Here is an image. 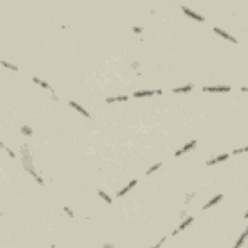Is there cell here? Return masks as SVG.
<instances>
[{"label": "cell", "instance_id": "obj_1", "mask_svg": "<svg viewBox=\"0 0 248 248\" xmlns=\"http://www.w3.org/2000/svg\"><path fill=\"white\" fill-rule=\"evenodd\" d=\"M181 9H182V11L184 12V14L188 17H190V19H195V21H205V17H203L202 15L196 13L195 11H193V10L188 8V7L181 6Z\"/></svg>", "mask_w": 248, "mask_h": 248}, {"label": "cell", "instance_id": "obj_26", "mask_svg": "<svg viewBox=\"0 0 248 248\" xmlns=\"http://www.w3.org/2000/svg\"><path fill=\"white\" fill-rule=\"evenodd\" d=\"M178 232H179V230H178V229L174 230V233H172V235H175L176 234H178Z\"/></svg>", "mask_w": 248, "mask_h": 248}, {"label": "cell", "instance_id": "obj_24", "mask_svg": "<svg viewBox=\"0 0 248 248\" xmlns=\"http://www.w3.org/2000/svg\"><path fill=\"white\" fill-rule=\"evenodd\" d=\"M167 239V237H163V239H162L161 240H160V242H159V243H158V244H157V245H156V247H158V246H160V245H161V244L163 243V242H164V241H165V239Z\"/></svg>", "mask_w": 248, "mask_h": 248}, {"label": "cell", "instance_id": "obj_2", "mask_svg": "<svg viewBox=\"0 0 248 248\" xmlns=\"http://www.w3.org/2000/svg\"><path fill=\"white\" fill-rule=\"evenodd\" d=\"M196 144H197V141H195V140H193V141L187 142V144H184V146H182L179 150H176V151H175L174 156L178 157L182 153H184V152H187V151H189V150H191V149H194L195 146H196Z\"/></svg>", "mask_w": 248, "mask_h": 248}, {"label": "cell", "instance_id": "obj_25", "mask_svg": "<svg viewBox=\"0 0 248 248\" xmlns=\"http://www.w3.org/2000/svg\"><path fill=\"white\" fill-rule=\"evenodd\" d=\"M155 93L158 94V95H161L162 94V90L161 89H155Z\"/></svg>", "mask_w": 248, "mask_h": 248}, {"label": "cell", "instance_id": "obj_7", "mask_svg": "<svg viewBox=\"0 0 248 248\" xmlns=\"http://www.w3.org/2000/svg\"><path fill=\"white\" fill-rule=\"evenodd\" d=\"M222 199H223V195L222 194L216 195V196H214L211 200H209V201L207 202V204L204 205V207H203V209H209V207H213V205H215L219 204L220 201H221Z\"/></svg>", "mask_w": 248, "mask_h": 248}, {"label": "cell", "instance_id": "obj_9", "mask_svg": "<svg viewBox=\"0 0 248 248\" xmlns=\"http://www.w3.org/2000/svg\"><path fill=\"white\" fill-rule=\"evenodd\" d=\"M155 94V90H140V91H135L133 96L136 98H142V97H149Z\"/></svg>", "mask_w": 248, "mask_h": 248}, {"label": "cell", "instance_id": "obj_12", "mask_svg": "<svg viewBox=\"0 0 248 248\" xmlns=\"http://www.w3.org/2000/svg\"><path fill=\"white\" fill-rule=\"evenodd\" d=\"M193 221H194V218H193L192 216H188V217H187L186 219L184 220L183 222L181 223V224L179 225V227H178V230H179V231H181V230H184L185 228H187V227H188L189 225L191 224V223H192Z\"/></svg>", "mask_w": 248, "mask_h": 248}, {"label": "cell", "instance_id": "obj_14", "mask_svg": "<svg viewBox=\"0 0 248 248\" xmlns=\"http://www.w3.org/2000/svg\"><path fill=\"white\" fill-rule=\"evenodd\" d=\"M247 234H248V231H247V230H245V231L243 232V234L239 237V239L237 241V243H235V247H239V246H240V245L243 244L244 240L246 239V237H247Z\"/></svg>", "mask_w": 248, "mask_h": 248}, {"label": "cell", "instance_id": "obj_10", "mask_svg": "<svg viewBox=\"0 0 248 248\" xmlns=\"http://www.w3.org/2000/svg\"><path fill=\"white\" fill-rule=\"evenodd\" d=\"M195 86L193 84H187V86H181V87H177V88H174L172 91L174 93H188L191 90L194 88Z\"/></svg>", "mask_w": 248, "mask_h": 248}, {"label": "cell", "instance_id": "obj_17", "mask_svg": "<svg viewBox=\"0 0 248 248\" xmlns=\"http://www.w3.org/2000/svg\"><path fill=\"white\" fill-rule=\"evenodd\" d=\"M1 63H2V65H3L4 67H6V68L12 70V71H16V72L19 71V68H17L16 65H13V64H11V63H7V62L4 61V60H2Z\"/></svg>", "mask_w": 248, "mask_h": 248}, {"label": "cell", "instance_id": "obj_15", "mask_svg": "<svg viewBox=\"0 0 248 248\" xmlns=\"http://www.w3.org/2000/svg\"><path fill=\"white\" fill-rule=\"evenodd\" d=\"M33 82H36V84H38L40 86H42L43 87V88H51V86H49V84H47V82H44V81H42V80H40V79H38V78H36V77H34L33 78Z\"/></svg>", "mask_w": 248, "mask_h": 248}, {"label": "cell", "instance_id": "obj_18", "mask_svg": "<svg viewBox=\"0 0 248 248\" xmlns=\"http://www.w3.org/2000/svg\"><path fill=\"white\" fill-rule=\"evenodd\" d=\"M129 97L127 95H119V96L116 97V100L117 102H123V101H127Z\"/></svg>", "mask_w": 248, "mask_h": 248}, {"label": "cell", "instance_id": "obj_3", "mask_svg": "<svg viewBox=\"0 0 248 248\" xmlns=\"http://www.w3.org/2000/svg\"><path fill=\"white\" fill-rule=\"evenodd\" d=\"M213 31L216 34H218L219 36H221L222 38L226 39V40H228V41H230V42H233V43H235V44H237V39H235L234 36H232V35H230L229 33H227L226 31L222 30L221 28H219V27H213Z\"/></svg>", "mask_w": 248, "mask_h": 248}, {"label": "cell", "instance_id": "obj_21", "mask_svg": "<svg viewBox=\"0 0 248 248\" xmlns=\"http://www.w3.org/2000/svg\"><path fill=\"white\" fill-rule=\"evenodd\" d=\"M246 150H247L246 147H244L243 149H235V150H234V151H233V153H235V154H237V153H241V152H244V151H246Z\"/></svg>", "mask_w": 248, "mask_h": 248}, {"label": "cell", "instance_id": "obj_20", "mask_svg": "<svg viewBox=\"0 0 248 248\" xmlns=\"http://www.w3.org/2000/svg\"><path fill=\"white\" fill-rule=\"evenodd\" d=\"M142 27H138V26H134L133 27V30H134L135 33H142Z\"/></svg>", "mask_w": 248, "mask_h": 248}, {"label": "cell", "instance_id": "obj_13", "mask_svg": "<svg viewBox=\"0 0 248 248\" xmlns=\"http://www.w3.org/2000/svg\"><path fill=\"white\" fill-rule=\"evenodd\" d=\"M21 131L23 135H25V136H32V134H33V130H32L30 127L28 126V125H23V126L21 128Z\"/></svg>", "mask_w": 248, "mask_h": 248}, {"label": "cell", "instance_id": "obj_22", "mask_svg": "<svg viewBox=\"0 0 248 248\" xmlns=\"http://www.w3.org/2000/svg\"><path fill=\"white\" fill-rule=\"evenodd\" d=\"M114 101H116V97H110V98H107V99H106V102H107V103H112V102H114Z\"/></svg>", "mask_w": 248, "mask_h": 248}, {"label": "cell", "instance_id": "obj_6", "mask_svg": "<svg viewBox=\"0 0 248 248\" xmlns=\"http://www.w3.org/2000/svg\"><path fill=\"white\" fill-rule=\"evenodd\" d=\"M137 183H138V180H137V179H133V180H131V181H130L129 183H128V185H126V186H124L123 188H122L118 193H117V197H122V196H124V195L126 194L127 192H129L132 188H134V187L137 185Z\"/></svg>", "mask_w": 248, "mask_h": 248}, {"label": "cell", "instance_id": "obj_19", "mask_svg": "<svg viewBox=\"0 0 248 248\" xmlns=\"http://www.w3.org/2000/svg\"><path fill=\"white\" fill-rule=\"evenodd\" d=\"M63 210H64L65 212H66L67 214H68V216H70V218H74L73 211H72V210L70 209L68 207H63Z\"/></svg>", "mask_w": 248, "mask_h": 248}, {"label": "cell", "instance_id": "obj_16", "mask_svg": "<svg viewBox=\"0 0 248 248\" xmlns=\"http://www.w3.org/2000/svg\"><path fill=\"white\" fill-rule=\"evenodd\" d=\"M161 166H162V163H161V162L155 163L154 165H152V166L149 168V170L146 172V174H152V172H153L157 171V170H158Z\"/></svg>", "mask_w": 248, "mask_h": 248}, {"label": "cell", "instance_id": "obj_8", "mask_svg": "<svg viewBox=\"0 0 248 248\" xmlns=\"http://www.w3.org/2000/svg\"><path fill=\"white\" fill-rule=\"evenodd\" d=\"M229 158V154L228 153H223V154H220L218 156H216L215 158H212L211 160L207 162V166H212V165H215V164H218L219 162H222V161H225Z\"/></svg>", "mask_w": 248, "mask_h": 248}, {"label": "cell", "instance_id": "obj_23", "mask_svg": "<svg viewBox=\"0 0 248 248\" xmlns=\"http://www.w3.org/2000/svg\"><path fill=\"white\" fill-rule=\"evenodd\" d=\"M6 150H7V152H8V153L10 154V156H11L12 158H15V157H16V156H15V153H14L13 151H12L11 149H9V148H6Z\"/></svg>", "mask_w": 248, "mask_h": 248}, {"label": "cell", "instance_id": "obj_11", "mask_svg": "<svg viewBox=\"0 0 248 248\" xmlns=\"http://www.w3.org/2000/svg\"><path fill=\"white\" fill-rule=\"evenodd\" d=\"M98 195H99V197H101L102 199L107 203V204H110V205H112V198L110 197V196H109V194H107L106 192H104V191H102V190L98 189Z\"/></svg>", "mask_w": 248, "mask_h": 248}, {"label": "cell", "instance_id": "obj_4", "mask_svg": "<svg viewBox=\"0 0 248 248\" xmlns=\"http://www.w3.org/2000/svg\"><path fill=\"white\" fill-rule=\"evenodd\" d=\"M231 90V87L227 86H205L203 91L209 92H228Z\"/></svg>", "mask_w": 248, "mask_h": 248}, {"label": "cell", "instance_id": "obj_5", "mask_svg": "<svg viewBox=\"0 0 248 248\" xmlns=\"http://www.w3.org/2000/svg\"><path fill=\"white\" fill-rule=\"evenodd\" d=\"M68 105H69V106H71L72 108H73V109L76 110L77 112H81V114H82V116H84L86 117H87V118H91V116H90L89 112H87L84 107H82L80 104H78V103L74 102V101H71V102H69V103H68Z\"/></svg>", "mask_w": 248, "mask_h": 248}]
</instances>
